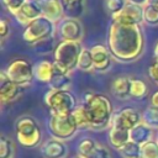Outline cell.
Listing matches in <instances>:
<instances>
[{
    "label": "cell",
    "mask_w": 158,
    "mask_h": 158,
    "mask_svg": "<svg viewBox=\"0 0 158 158\" xmlns=\"http://www.w3.org/2000/svg\"><path fill=\"white\" fill-rule=\"evenodd\" d=\"M107 47L112 57L118 62L128 63L136 60L144 48L141 26L112 21L107 31Z\"/></svg>",
    "instance_id": "6da1fadb"
},
{
    "label": "cell",
    "mask_w": 158,
    "mask_h": 158,
    "mask_svg": "<svg viewBox=\"0 0 158 158\" xmlns=\"http://www.w3.org/2000/svg\"><path fill=\"white\" fill-rule=\"evenodd\" d=\"M81 106L86 111L90 126L94 130H104L111 125L114 116V107L111 100L98 93H85L83 96Z\"/></svg>",
    "instance_id": "7a4b0ae2"
},
{
    "label": "cell",
    "mask_w": 158,
    "mask_h": 158,
    "mask_svg": "<svg viewBox=\"0 0 158 158\" xmlns=\"http://www.w3.org/2000/svg\"><path fill=\"white\" fill-rule=\"evenodd\" d=\"M83 51L80 42L73 41H60L53 52L54 65L70 75V73L78 68V60Z\"/></svg>",
    "instance_id": "3957f363"
},
{
    "label": "cell",
    "mask_w": 158,
    "mask_h": 158,
    "mask_svg": "<svg viewBox=\"0 0 158 158\" xmlns=\"http://www.w3.org/2000/svg\"><path fill=\"white\" fill-rule=\"evenodd\" d=\"M44 104L52 116L64 117L69 116L78 106L74 95L69 90H52L49 89L44 95Z\"/></svg>",
    "instance_id": "277c9868"
},
{
    "label": "cell",
    "mask_w": 158,
    "mask_h": 158,
    "mask_svg": "<svg viewBox=\"0 0 158 158\" xmlns=\"http://www.w3.org/2000/svg\"><path fill=\"white\" fill-rule=\"evenodd\" d=\"M17 142L26 148H35L41 142V128L37 121L28 115L21 116L15 122Z\"/></svg>",
    "instance_id": "5b68a950"
},
{
    "label": "cell",
    "mask_w": 158,
    "mask_h": 158,
    "mask_svg": "<svg viewBox=\"0 0 158 158\" xmlns=\"http://www.w3.org/2000/svg\"><path fill=\"white\" fill-rule=\"evenodd\" d=\"M57 30V25L44 16H40L31 23H28L22 33V38L26 43L33 46L40 41L53 37Z\"/></svg>",
    "instance_id": "8992f818"
},
{
    "label": "cell",
    "mask_w": 158,
    "mask_h": 158,
    "mask_svg": "<svg viewBox=\"0 0 158 158\" xmlns=\"http://www.w3.org/2000/svg\"><path fill=\"white\" fill-rule=\"evenodd\" d=\"M4 72L14 83L19 84L20 86L30 85L35 78L33 65L25 58H16L11 60Z\"/></svg>",
    "instance_id": "52a82bcc"
},
{
    "label": "cell",
    "mask_w": 158,
    "mask_h": 158,
    "mask_svg": "<svg viewBox=\"0 0 158 158\" xmlns=\"http://www.w3.org/2000/svg\"><path fill=\"white\" fill-rule=\"evenodd\" d=\"M48 130L53 138L64 141V139L72 138L79 128L75 125V122L70 115L64 116V117H58V116L51 115V117L48 120Z\"/></svg>",
    "instance_id": "ba28073f"
},
{
    "label": "cell",
    "mask_w": 158,
    "mask_h": 158,
    "mask_svg": "<svg viewBox=\"0 0 158 158\" xmlns=\"http://www.w3.org/2000/svg\"><path fill=\"white\" fill-rule=\"evenodd\" d=\"M58 33L62 38V41H73V42H80L84 35V28L81 22L78 19H70V17H63L58 22Z\"/></svg>",
    "instance_id": "9c48e42d"
},
{
    "label": "cell",
    "mask_w": 158,
    "mask_h": 158,
    "mask_svg": "<svg viewBox=\"0 0 158 158\" xmlns=\"http://www.w3.org/2000/svg\"><path fill=\"white\" fill-rule=\"evenodd\" d=\"M141 122H142V116L139 115V112L135 107L126 106L114 114L110 126H116L131 131L135 126H137Z\"/></svg>",
    "instance_id": "30bf717a"
},
{
    "label": "cell",
    "mask_w": 158,
    "mask_h": 158,
    "mask_svg": "<svg viewBox=\"0 0 158 158\" xmlns=\"http://www.w3.org/2000/svg\"><path fill=\"white\" fill-rule=\"evenodd\" d=\"M22 94V86L14 83L5 72L0 75V100L2 105L16 101Z\"/></svg>",
    "instance_id": "8fae6325"
},
{
    "label": "cell",
    "mask_w": 158,
    "mask_h": 158,
    "mask_svg": "<svg viewBox=\"0 0 158 158\" xmlns=\"http://www.w3.org/2000/svg\"><path fill=\"white\" fill-rule=\"evenodd\" d=\"M78 156L84 158H112L109 149L93 138H83L78 144Z\"/></svg>",
    "instance_id": "7c38bea8"
},
{
    "label": "cell",
    "mask_w": 158,
    "mask_h": 158,
    "mask_svg": "<svg viewBox=\"0 0 158 158\" xmlns=\"http://www.w3.org/2000/svg\"><path fill=\"white\" fill-rule=\"evenodd\" d=\"M12 16L20 25L26 27L28 23H31L32 21H35L36 19L42 16V11H41L38 1L26 0V2L20 7V10Z\"/></svg>",
    "instance_id": "4fadbf2b"
},
{
    "label": "cell",
    "mask_w": 158,
    "mask_h": 158,
    "mask_svg": "<svg viewBox=\"0 0 158 158\" xmlns=\"http://www.w3.org/2000/svg\"><path fill=\"white\" fill-rule=\"evenodd\" d=\"M94 60V69L96 72L104 73L111 67L112 62V54L109 49V47L104 44H95L90 48Z\"/></svg>",
    "instance_id": "5bb4252c"
},
{
    "label": "cell",
    "mask_w": 158,
    "mask_h": 158,
    "mask_svg": "<svg viewBox=\"0 0 158 158\" xmlns=\"http://www.w3.org/2000/svg\"><path fill=\"white\" fill-rule=\"evenodd\" d=\"M112 21L139 25L143 21V6L127 2V5L123 7V10L121 12L112 16Z\"/></svg>",
    "instance_id": "9a60e30c"
},
{
    "label": "cell",
    "mask_w": 158,
    "mask_h": 158,
    "mask_svg": "<svg viewBox=\"0 0 158 158\" xmlns=\"http://www.w3.org/2000/svg\"><path fill=\"white\" fill-rule=\"evenodd\" d=\"M41 153L43 158H65L68 154V147L64 141L51 138L41 146Z\"/></svg>",
    "instance_id": "2e32d148"
},
{
    "label": "cell",
    "mask_w": 158,
    "mask_h": 158,
    "mask_svg": "<svg viewBox=\"0 0 158 158\" xmlns=\"http://www.w3.org/2000/svg\"><path fill=\"white\" fill-rule=\"evenodd\" d=\"M38 4L42 11V16L49 19L54 23L59 22L63 19L64 14L59 0H40Z\"/></svg>",
    "instance_id": "e0dca14e"
},
{
    "label": "cell",
    "mask_w": 158,
    "mask_h": 158,
    "mask_svg": "<svg viewBox=\"0 0 158 158\" xmlns=\"http://www.w3.org/2000/svg\"><path fill=\"white\" fill-rule=\"evenodd\" d=\"M54 72H56L54 63H52V62H49L47 59L40 60L33 65L35 79L38 80L40 83H43V84H49Z\"/></svg>",
    "instance_id": "ac0fdd59"
},
{
    "label": "cell",
    "mask_w": 158,
    "mask_h": 158,
    "mask_svg": "<svg viewBox=\"0 0 158 158\" xmlns=\"http://www.w3.org/2000/svg\"><path fill=\"white\" fill-rule=\"evenodd\" d=\"M109 143L117 151H120L128 141H130V130L110 126L109 133H107Z\"/></svg>",
    "instance_id": "d6986e66"
},
{
    "label": "cell",
    "mask_w": 158,
    "mask_h": 158,
    "mask_svg": "<svg viewBox=\"0 0 158 158\" xmlns=\"http://www.w3.org/2000/svg\"><path fill=\"white\" fill-rule=\"evenodd\" d=\"M64 17L79 19L85 11V0H59Z\"/></svg>",
    "instance_id": "ffe728a7"
},
{
    "label": "cell",
    "mask_w": 158,
    "mask_h": 158,
    "mask_svg": "<svg viewBox=\"0 0 158 158\" xmlns=\"http://www.w3.org/2000/svg\"><path fill=\"white\" fill-rule=\"evenodd\" d=\"M111 91L112 94L118 98V99H127L130 98V93H131V78L121 75L117 77L116 79H114L112 84H111Z\"/></svg>",
    "instance_id": "44dd1931"
},
{
    "label": "cell",
    "mask_w": 158,
    "mask_h": 158,
    "mask_svg": "<svg viewBox=\"0 0 158 158\" xmlns=\"http://www.w3.org/2000/svg\"><path fill=\"white\" fill-rule=\"evenodd\" d=\"M152 127L146 125L144 122L138 123L130 131V141L137 143V144H143L152 138Z\"/></svg>",
    "instance_id": "7402d4cb"
},
{
    "label": "cell",
    "mask_w": 158,
    "mask_h": 158,
    "mask_svg": "<svg viewBox=\"0 0 158 158\" xmlns=\"http://www.w3.org/2000/svg\"><path fill=\"white\" fill-rule=\"evenodd\" d=\"M48 85L52 90H68V86L70 85V75L56 67V72Z\"/></svg>",
    "instance_id": "603a6c76"
},
{
    "label": "cell",
    "mask_w": 158,
    "mask_h": 158,
    "mask_svg": "<svg viewBox=\"0 0 158 158\" xmlns=\"http://www.w3.org/2000/svg\"><path fill=\"white\" fill-rule=\"evenodd\" d=\"M70 116L73 117V120H74L75 125L78 126V128H91L89 117L86 115V111L84 110V107L81 105H78L74 109V111L70 114Z\"/></svg>",
    "instance_id": "cb8c5ba5"
},
{
    "label": "cell",
    "mask_w": 158,
    "mask_h": 158,
    "mask_svg": "<svg viewBox=\"0 0 158 158\" xmlns=\"http://www.w3.org/2000/svg\"><path fill=\"white\" fill-rule=\"evenodd\" d=\"M148 88L147 84L142 80V79H136V78H131V98L133 99H143L147 95Z\"/></svg>",
    "instance_id": "d4e9b609"
},
{
    "label": "cell",
    "mask_w": 158,
    "mask_h": 158,
    "mask_svg": "<svg viewBox=\"0 0 158 158\" xmlns=\"http://www.w3.org/2000/svg\"><path fill=\"white\" fill-rule=\"evenodd\" d=\"M143 22L149 26H158V5L147 4L143 6Z\"/></svg>",
    "instance_id": "484cf974"
},
{
    "label": "cell",
    "mask_w": 158,
    "mask_h": 158,
    "mask_svg": "<svg viewBox=\"0 0 158 158\" xmlns=\"http://www.w3.org/2000/svg\"><path fill=\"white\" fill-rule=\"evenodd\" d=\"M57 44L54 43V36L53 37H49V38H46L43 41H40L37 42L36 44L32 46L33 51L41 56H44V54H48L51 52H54Z\"/></svg>",
    "instance_id": "4316f807"
},
{
    "label": "cell",
    "mask_w": 158,
    "mask_h": 158,
    "mask_svg": "<svg viewBox=\"0 0 158 158\" xmlns=\"http://www.w3.org/2000/svg\"><path fill=\"white\" fill-rule=\"evenodd\" d=\"M78 69L83 72H90L91 69H94V60H93V54L90 49L83 48L78 60Z\"/></svg>",
    "instance_id": "83f0119b"
},
{
    "label": "cell",
    "mask_w": 158,
    "mask_h": 158,
    "mask_svg": "<svg viewBox=\"0 0 158 158\" xmlns=\"http://www.w3.org/2000/svg\"><path fill=\"white\" fill-rule=\"evenodd\" d=\"M142 122H144L152 128L158 130V107L151 105L147 109H144L142 114Z\"/></svg>",
    "instance_id": "f1b7e54d"
},
{
    "label": "cell",
    "mask_w": 158,
    "mask_h": 158,
    "mask_svg": "<svg viewBox=\"0 0 158 158\" xmlns=\"http://www.w3.org/2000/svg\"><path fill=\"white\" fill-rule=\"evenodd\" d=\"M118 152L122 158H139L141 157V144L128 141Z\"/></svg>",
    "instance_id": "f546056e"
},
{
    "label": "cell",
    "mask_w": 158,
    "mask_h": 158,
    "mask_svg": "<svg viewBox=\"0 0 158 158\" xmlns=\"http://www.w3.org/2000/svg\"><path fill=\"white\" fill-rule=\"evenodd\" d=\"M14 154H15L14 142L6 136H1V138H0V158H14Z\"/></svg>",
    "instance_id": "4dcf8cb0"
},
{
    "label": "cell",
    "mask_w": 158,
    "mask_h": 158,
    "mask_svg": "<svg viewBox=\"0 0 158 158\" xmlns=\"http://www.w3.org/2000/svg\"><path fill=\"white\" fill-rule=\"evenodd\" d=\"M139 158H158V143L157 141H148L141 144V157Z\"/></svg>",
    "instance_id": "1f68e13d"
},
{
    "label": "cell",
    "mask_w": 158,
    "mask_h": 158,
    "mask_svg": "<svg viewBox=\"0 0 158 158\" xmlns=\"http://www.w3.org/2000/svg\"><path fill=\"white\" fill-rule=\"evenodd\" d=\"M104 4H105L106 11L111 16H115L116 14L123 10V7L127 5V0H105Z\"/></svg>",
    "instance_id": "d6a6232c"
},
{
    "label": "cell",
    "mask_w": 158,
    "mask_h": 158,
    "mask_svg": "<svg viewBox=\"0 0 158 158\" xmlns=\"http://www.w3.org/2000/svg\"><path fill=\"white\" fill-rule=\"evenodd\" d=\"M2 1V5L5 6V9L11 14V15H15L20 7L26 2V0H1Z\"/></svg>",
    "instance_id": "836d02e7"
},
{
    "label": "cell",
    "mask_w": 158,
    "mask_h": 158,
    "mask_svg": "<svg viewBox=\"0 0 158 158\" xmlns=\"http://www.w3.org/2000/svg\"><path fill=\"white\" fill-rule=\"evenodd\" d=\"M148 77L156 83L158 84V62H153L149 67H148Z\"/></svg>",
    "instance_id": "e575fe53"
},
{
    "label": "cell",
    "mask_w": 158,
    "mask_h": 158,
    "mask_svg": "<svg viewBox=\"0 0 158 158\" xmlns=\"http://www.w3.org/2000/svg\"><path fill=\"white\" fill-rule=\"evenodd\" d=\"M10 33V26H9V22L2 19L0 21V36H1V40H5Z\"/></svg>",
    "instance_id": "d590c367"
},
{
    "label": "cell",
    "mask_w": 158,
    "mask_h": 158,
    "mask_svg": "<svg viewBox=\"0 0 158 158\" xmlns=\"http://www.w3.org/2000/svg\"><path fill=\"white\" fill-rule=\"evenodd\" d=\"M151 105L154 107H158V90H156L151 96Z\"/></svg>",
    "instance_id": "8d00e7d4"
},
{
    "label": "cell",
    "mask_w": 158,
    "mask_h": 158,
    "mask_svg": "<svg viewBox=\"0 0 158 158\" xmlns=\"http://www.w3.org/2000/svg\"><path fill=\"white\" fill-rule=\"evenodd\" d=\"M147 1L148 0H127V2L136 4V5H139V6H146L147 5Z\"/></svg>",
    "instance_id": "74e56055"
},
{
    "label": "cell",
    "mask_w": 158,
    "mask_h": 158,
    "mask_svg": "<svg viewBox=\"0 0 158 158\" xmlns=\"http://www.w3.org/2000/svg\"><path fill=\"white\" fill-rule=\"evenodd\" d=\"M153 56H154V60L158 62V41H157L156 44H154V48H153Z\"/></svg>",
    "instance_id": "f35d334b"
},
{
    "label": "cell",
    "mask_w": 158,
    "mask_h": 158,
    "mask_svg": "<svg viewBox=\"0 0 158 158\" xmlns=\"http://www.w3.org/2000/svg\"><path fill=\"white\" fill-rule=\"evenodd\" d=\"M147 4H151V5H158V0H148Z\"/></svg>",
    "instance_id": "ab89813d"
},
{
    "label": "cell",
    "mask_w": 158,
    "mask_h": 158,
    "mask_svg": "<svg viewBox=\"0 0 158 158\" xmlns=\"http://www.w3.org/2000/svg\"><path fill=\"white\" fill-rule=\"evenodd\" d=\"M156 141H157V143H158V130H157V136H156Z\"/></svg>",
    "instance_id": "60d3db41"
},
{
    "label": "cell",
    "mask_w": 158,
    "mask_h": 158,
    "mask_svg": "<svg viewBox=\"0 0 158 158\" xmlns=\"http://www.w3.org/2000/svg\"><path fill=\"white\" fill-rule=\"evenodd\" d=\"M74 158H84V157H81V156H77V157H74Z\"/></svg>",
    "instance_id": "b9f144b4"
},
{
    "label": "cell",
    "mask_w": 158,
    "mask_h": 158,
    "mask_svg": "<svg viewBox=\"0 0 158 158\" xmlns=\"http://www.w3.org/2000/svg\"><path fill=\"white\" fill-rule=\"evenodd\" d=\"M35 1H40V0H35Z\"/></svg>",
    "instance_id": "7bdbcfd3"
}]
</instances>
